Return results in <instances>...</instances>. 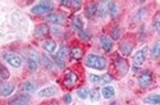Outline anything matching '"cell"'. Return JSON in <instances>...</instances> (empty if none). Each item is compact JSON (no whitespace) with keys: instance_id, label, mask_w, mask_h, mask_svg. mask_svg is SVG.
Returning <instances> with one entry per match:
<instances>
[{"instance_id":"38","label":"cell","mask_w":160,"mask_h":105,"mask_svg":"<svg viewBox=\"0 0 160 105\" xmlns=\"http://www.w3.org/2000/svg\"><path fill=\"white\" fill-rule=\"evenodd\" d=\"M81 7H82V2H81V0H72V9L78 10Z\"/></svg>"},{"instance_id":"6","label":"cell","mask_w":160,"mask_h":105,"mask_svg":"<svg viewBox=\"0 0 160 105\" xmlns=\"http://www.w3.org/2000/svg\"><path fill=\"white\" fill-rule=\"evenodd\" d=\"M146 54H148V46H143L142 49H140L138 51H136V54L133 55V63H135V67H141L146 60Z\"/></svg>"},{"instance_id":"20","label":"cell","mask_w":160,"mask_h":105,"mask_svg":"<svg viewBox=\"0 0 160 105\" xmlns=\"http://www.w3.org/2000/svg\"><path fill=\"white\" fill-rule=\"evenodd\" d=\"M106 5H108V13L112 18H115L118 16V5L114 2H106Z\"/></svg>"},{"instance_id":"23","label":"cell","mask_w":160,"mask_h":105,"mask_svg":"<svg viewBox=\"0 0 160 105\" xmlns=\"http://www.w3.org/2000/svg\"><path fill=\"white\" fill-rule=\"evenodd\" d=\"M41 60H42V63H44V67L48 69V71H51L52 68H54V62L51 60V58L49 57V55H46V54H44L42 57H41Z\"/></svg>"},{"instance_id":"28","label":"cell","mask_w":160,"mask_h":105,"mask_svg":"<svg viewBox=\"0 0 160 105\" xmlns=\"http://www.w3.org/2000/svg\"><path fill=\"white\" fill-rule=\"evenodd\" d=\"M100 98H101V91L99 90V88H92V91L90 92V99H91V101H99L100 100Z\"/></svg>"},{"instance_id":"32","label":"cell","mask_w":160,"mask_h":105,"mask_svg":"<svg viewBox=\"0 0 160 105\" xmlns=\"http://www.w3.org/2000/svg\"><path fill=\"white\" fill-rule=\"evenodd\" d=\"M110 36H112L113 40H118V38L121 37V28H119V27L113 28L112 32H110Z\"/></svg>"},{"instance_id":"42","label":"cell","mask_w":160,"mask_h":105,"mask_svg":"<svg viewBox=\"0 0 160 105\" xmlns=\"http://www.w3.org/2000/svg\"><path fill=\"white\" fill-rule=\"evenodd\" d=\"M18 105H30L28 102H22V104H18Z\"/></svg>"},{"instance_id":"40","label":"cell","mask_w":160,"mask_h":105,"mask_svg":"<svg viewBox=\"0 0 160 105\" xmlns=\"http://www.w3.org/2000/svg\"><path fill=\"white\" fill-rule=\"evenodd\" d=\"M60 5L72 8V0H62V2H60Z\"/></svg>"},{"instance_id":"35","label":"cell","mask_w":160,"mask_h":105,"mask_svg":"<svg viewBox=\"0 0 160 105\" xmlns=\"http://www.w3.org/2000/svg\"><path fill=\"white\" fill-rule=\"evenodd\" d=\"M9 76H10L9 71L7 69L5 65H3V67H2V76H0V77H2V80H4V81H5V80H8Z\"/></svg>"},{"instance_id":"7","label":"cell","mask_w":160,"mask_h":105,"mask_svg":"<svg viewBox=\"0 0 160 105\" xmlns=\"http://www.w3.org/2000/svg\"><path fill=\"white\" fill-rule=\"evenodd\" d=\"M63 82H64V85H65L67 87H69V88L74 87V86L77 85V82H78V76H77V73L73 72V71H67Z\"/></svg>"},{"instance_id":"41","label":"cell","mask_w":160,"mask_h":105,"mask_svg":"<svg viewBox=\"0 0 160 105\" xmlns=\"http://www.w3.org/2000/svg\"><path fill=\"white\" fill-rule=\"evenodd\" d=\"M109 105H119V102H117V101H113V102H110Z\"/></svg>"},{"instance_id":"30","label":"cell","mask_w":160,"mask_h":105,"mask_svg":"<svg viewBox=\"0 0 160 105\" xmlns=\"http://www.w3.org/2000/svg\"><path fill=\"white\" fill-rule=\"evenodd\" d=\"M154 27H155L156 32L160 35V12H158L154 16Z\"/></svg>"},{"instance_id":"1","label":"cell","mask_w":160,"mask_h":105,"mask_svg":"<svg viewBox=\"0 0 160 105\" xmlns=\"http://www.w3.org/2000/svg\"><path fill=\"white\" fill-rule=\"evenodd\" d=\"M86 65L88 68H94L98 71H104L108 65V62H106L105 57H100L96 54H88L86 58Z\"/></svg>"},{"instance_id":"14","label":"cell","mask_w":160,"mask_h":105,"mask_svg":"<svg viewBox=\"0 0 160 105\" xmlns=\"http://www.w3.org/2000/svg\"><path fill=\"white\" fill-rule=\"evenodd\" d=\"M49 32H50V28H49V26L45 24V23L37 26V27L35 28V36H36V37H44V36H46Z\"/></svg>"},{"instance_id":"37","label":"cell","mask_w":160,"mask_h":105,"mask_svg":"<svg viewBox=\"0 0 160 105\" xmlns=\"http://www.w3.org/2000/svg\"><path fill=\"white\" fill-rule=\"evenodd\" d=\"M78 36L81 37L82 40H88V38L91 37V33H90V32H88L87 30H83V31H81V32L78 33Z\"/></svg>"},{"instance_id":"39","label":"cell","mask_w":160,"mask_h":105,"mask_svg":"<svg viewBox=\"0 0 160 105\" xmlns=\"http://www.w3.org/2000/svg\"><path fill=\"white\" fill-rule=\"evenodd\" d=\"M63 100H64V102H65L67 105L72 104V95H69V94H65V95L63 96Z\"/></svg>"},{"instance_id":"18","label":"cell","mask_w":160,"mask_h":105,"mask_svg":"<svg viewBox=\"0 0 160 105\" xmlns=\"http://www.w3.org/2000/svg\"><path fill=\"white\" fill-rule=\"evenodd\" d=\"M115 95V90L113 86H104L101 88V96L104 99H112Z\"/></svg>"},{"instance_id":"4","label":"cell","mask_w":160,"mask_h":105,"mask_svg":"<svg viewBox=\"0 0 160 105\" xmlns=\"http://www.w3.org/2000/svg\"><path fill=\"white\" fill-rule=\"evenodd\" d=\"M114 64H115V68L118 69V72L121 73L122 76H124V74L128 73L129 64H128V62H127L123 57H117V58L114 59Z\"/></svg>"},{"instance_id":"3","label":"cell","mask_w":160,"mask_h":105,"mask_svg":"<svg viewBox=\"0 0 160 105\" xmlns=\"http://www.w3.org/2000/svg\"><path fill=\"white\" fill-rule=\"evenodd\" d=\"M152 81H154V77H152V73L151 71H143L138 74V78H137V82L141 87H149L152 85Z\"/></svg>"},{"instance_id":"5","label":"cell","mask_w":160,"mask_h":105,"mask_svg":"<svg viewBox=\"0 0 160 105\" xmlns=\"http://www.w3.org/2000/svg\"><path fill=\"white\" fill-rule=\"evenodd\" d=\"M40 63H41V58H40V55L37 54L36 51H31L30 55H28V59H27V67H28V69L36 71L40 67Z\"/></svg>"},{"instance_id":"10","label":"cell","mask_w":160,"mask_h":105,"mask_svg":"<svg viewBox=\"0 0 160 105\" xmlns=\"http://www.w3.org/2000/svg\"><path fill=\"white\" fill-rule=\"evenodd\" d=\"M14 90H16L14 83L4 82V83H2V87H0V94H2V96L7 98V96H10L13 92H14Z\"/></svg>"},{"instance_id":"16","label":"cell","mask_w":160,"mask_h":105,"mask_svg":"<svg viewBox=\"0 0 160 105\" xmlns=\"http://www.w3.org/2000/svg\"><path fill=\"white\" fill-rule=\"evenodd\" d=\"M143 102L149 105H159L160 104V94H150L143 98Z\"/></svg>"},{"instance_id":"33","label":"cell","mask_w":160,"mask_h":105,"mask_svg":"<svg viewBox=\"0 0 160 105\" xmlns=\"http://www.w3.org/2000/svg\"><path fill=\"white\" fill-rule=\"evenodd\" d=\"M146 14H148V9H146V8H143V9H140V10L137 12L136 19H138V21H142V19L146 17Z\"/></svg>"},{"instance_id":"8","label":"cell","mask_w":160,"mask_h":105,"mask_svg":"<svg viewBox=\"0 0 160 105\" xmlns=\"http://www.w3.org/2000/svg\"><path fill=\"white\" fill-rule=\"evenodd\" d=\"M3 58H4V60L10 65V67H13V68H19V67H22V58L21 57H18V55H12V54H3Z\"/></svg>"},{"instance_id":"34","label":"cell","mask_w":160,"mask_h":105,"mask_svg":"<svg viewBox=\"0 0 160 105\" xmlns=\"http://www.w3.org/2000/svg\"><path fill=\"white\" fill-rule=\"evenodd\" d=\"M52 59H54V63L57 64V67H59V68H62V69L65 67V62H64V60H62V59H59L57 55L52 57Z\"/></svg>"},{"instance_id":"31","label":"cell","mask_w":160,"mask_h":105,"mask_svg":"<svg viewBox=\"0 0 160 105\" xmlns=\"http://www.w3.org/2000/svg\"><path fill=\"white\" fill-rule=\"evenodd\" d=\"M88 80H90V82L96 85V83L101 82V76H99V74H88Z\"/></svg>"},{"instance_id":"43","label":"cell","mask_w":160,"mask_h":105,"mask_svg":"<svg viewBox=\"0 0 160 105\" xmlns=\"http://www.w3.org/2000/svg\"><path fill=\"white\" fill-rule=\"evenodd\" d=\"M51 105H59V104H57V102H55V104H51Z\"/></svg>"},{"instance_id":"24","label":"cell","mask_w":160,"mask_h":105,"mask_svg":"<svg viewBox=\"0 0 160 105\" xmlns=\"http://www.w3.org/2000/svg\"><path fill=\"white\" fill-rule=\"evenodd\" d=\"M151 58L152 59H159L160 58V40L156 41L151 48Z\"/></svg>"},{"instance_id":"21","label":"cell","mask_w":160,"mask_h":105,"mask_svg":"<svg viewBox=\"0 0 160 105\" xmlns=\"http://www.w3.org/2000/svg\"><path fill=\"white\" fill-rule=\"evenodd\" d=\"M28 100H30V95H18L17 98L9 101V105H18L22 102H28Z\"/></svg>"},{"instance_id":"13","label":"cell","mask_w":160,"mask_h":105,"mask_svg":"<svg viewBox=\"0 0 160 105\" xmlns=\"http://www.w3.org/2000/svg\"><path fill=\"white\" fill-rule=\"evenodd\" d=\"M98 9H99V4H96V3L90 4V5L86 8V10H85V16H86L88 19L94 18V17L98 14Z\"/></svg>"},{"instance_id":"36","label":"cell","mask_w":160,"mask_h":105,"mask_svg":"<svg viewBox=\"0 0 160 105\" xmlns=\"http://www.w3.org/2000/svg\"><path fill=\"white\" fill-rule=\"evenodd\" d=\"M110 81H112V76H110L109 73H106V74H102V76H101V82H100V83L106 85V83H109Z\"/></svg>"},{"instance_id":"27","label":"cell","mask_w":160,"mask_h":105,"mask_svg":"<svg viewBox=\"0 0 160 105\" xmlns=\"http://www.w3.org/2000/svg\"><path fill=\"white\" fill-rule=\"evenodd\" d=\"M90 88L88 87H81L78 91H77V95H78V98L79 99H82V100H85V99H87V98H90Z\"/></svg>"},{"instance_id":"25","label":"cell","mask_w":160,"mask_h":105,"mask_svg":"<svg viewBox=\"0 0 160 105\" xmlns=\"http://www.w3.org/2000/svg\"><path fill=\"white\" fill-rule=\"evenodd\" d=\"M106 14H108V5L105 4V2H101L99 4V9H98V16L100 18H105Z\"/></svg>"},{"instance_id":"2","label":"cell","mask_w":160,"mask_h":105,"mask_svg":"<svg viewBox=\"0 0 160 105\" xmlns=\"http://www.w3.org/2000/svg\"><path fill=\"white\" fill-rule=\"evenodd\" d=\"M52 9H54V3L52 2H41L31 8V13L36 16H44V14L49 16Z\"/></svg>"},{"instance_id":"11","label":"cell","mask_w":160,"mask_h":105,"mask_svg":"<svg viewBox=\"0 0 160 105\" xmlns=\"http://www.w3.org/2000/svg\"><path fill=\"white\" fill-rule=\"evenodd\" d=\"M46 21L54 24H62L65 21V17L62 13H50L49 16H46Z\"/></svg>"},{"instance_id":"26","label":"cell","mask_w":160,"mask_h":105,"mask_svg":"<svg viewBox=\"0 0 160 105\" xmlns=\"http://www.w3.org/2000/svg\"><path fill=\"white\" fill-rule=\"evenodd\" d=\"M21 90L23 91V92H33V91L36 90V85L33 82H24L22 86H21Z\"/></svg>"},{"instance_id":"12","label":"cell","mask_w":160,"mask_h":105,"mask_svg":"<svg viewBox=\"0 0 160 105\" xmlns=\"http://www.w3.org/2000/svg\"><path fill=\"white\" fill-rule=\"evenodd\" d=\"M100 45H101V48L105 52H110L113 46H114V44H113V41L110 40V38L108 36H104V35L100 36Z\"/></svg>"},{"instance_id":"29","label":"cell","mask_w":160,"mask_h":105,"mask_svg":"<svg viewBox=\"0 0 160 105\" xmlns=\"http://www.w3.org/2000/svg\"><path fill=\"white\" fill-rule=\"evenodd\" d=\"M82 54H83V51H82L81 48H73L71 50V55H72L73 59H77V60L81 59L82 58Z\"/></svg>"},{"instance_id":"22","label":"cell","mask_w":160,"mask_h":105,"mask_svg":"<svg viewBox=\"0 0 160 105\" xmlns=\"http://www.w3.org/2000/svg\"><path fill=\"white\" fill-rule=\"evenodd\" d=\"M69 54H71V51H69V49L68 48H67V46H62L60 49H59V51L57 52V57L59 58V59H62V60H67V58H68L69 57Z\"/></svg>"},{"instance_id":"17","label":"cell","mask_w":160,"mask_h":105,"mask_svg":"<svg viewBox=\"0 0 160 105\" xmlns=\"http://www.w3.org/2000/svg\"><path fill=\"white\" fill-rule=\"evenodd\" d=\"M119 50H121L122 55L128 57V55H131V54H132L133 46H132V44H131L129 41H123V42L121 44V46H119Z\"/></svg>"},{"instance_id":"19","label":"cell","mask_w":160,"mask_h":105,"mask_svg":"<svg viewBox=\"0 0 160 105\" xmlns=\"http://www.w3.org/2000/svg\"><path fill=\"white\" fill-rule=\"evenodd\" d=\"M72 27H73V30L77 31L78 33L81 32V31H83V22H82V19H81V17H74V18H73V21H72Z\"/></svg>"},{"instance_id":"9","label":"cell","mask_w":160,"mask_h":105,"mask_svg":"<svg viewBox=\"0 0 160 105\" xmlns=\"http://www.w3.org/2000/svg\"><path fill=\"white\" fill-rule=\"evenodd\" d=\"M57 94H58L57 86H48V87H44L40 91H37V96H40V98H50V96H54Z\"/></svg>"},{"instance_id":"15","label":"cell","mask_w":160,"mask_h":105,"mask_svg":"<svg viewBox=\"0 0 160 105\" xmlns=\"http://www.w3.org/2000/svg\"><path fill=\"white\" fill-rule=\"evenodd\" d=\"M42 49L45 51H48L49 54H54L57 50V42L54 40H45L42 42Z\"/></svg>"}]
</instances>
